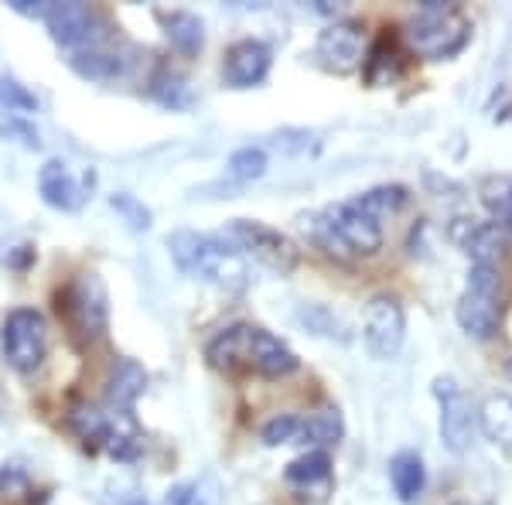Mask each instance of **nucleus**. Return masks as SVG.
Masks as SVG:
<instances>
[{"mask_svg": "<svg viewBox=\"0 0 512 505\" xmlns=\"http://www.w3.org/2000/svg\"><path fill=\"white\" fill-rule=\"evenodd\" d=\"M45 28L59 45L82 52V48H96L99 38L106 35V21L93 4H79V0H65V4L48 7Z\"/></svg>", "mask_w": 512, "mask_h": 505, "instance_id": "obj_8", "label": "nucleus"}, {"mask_svg": "<svg viewBox=\"0 0 512 505\" xmlns=\"http://www.w3.org/2000/svg\"><path fill=\"white\" fill-rule=\"evenodd\" d=\"M267 164H270V161H267V151H263V147L246 144V147H239V151L229 154L226 175L233 178L236 185H250V181L267 175Z\"/></svg>", "mask_w": 512, "mask_h": 505, "instance_id": "obj_30", "label": "nucleus"}, {"mask_svg": "<svg viewBox=\"0 0 512 505\" xmlns=\"http://www.w3.org/2000/svg\"><path fill=\"white\" fill-rule=\"evenodd\" d=\"M41 103L38 96L31 93L28 86H21L18 79L11 76H0V113H7V117H31V113H38Z\"/></svg>", "mask_w": 512, "mask_h": 505, "instance_id": "obj_31", "label": "nucleus"}, {"mask_svg": "<svg viewBox=\"0 0 512 505\" xmlns=\"http://www.w3.org/2000/svg\"><path fill=\"white\" fill-rule=\"evenodd\" d=\"M31 495V475L21 461H7L0 465V499L4 502H21Z\"/></svg>", "mask_w": 512, "mask_h": 505, "instance_id": "obj_32", "label": "nucleus"}, {"mask_svg": "<svg viewBox=\"0 0 512 505\" xmlns=\"http://www.w3.org/2000/svg\"><path fill=\"white\" fill-rule=\"evenodd\" d=\"M506 372H509V379H512V359H509V366H506Z\"/></svg>", "mask_w": 512, "mask_h": 505, "instance_id": "obj_40", "label": "nucleus"}, {"mask_svg": "<svg viewBox=\"0 0 512 505\" xmlns=\"http://www.w3.org/2000/svg\"><path fill=\"white\" fill-rule=\"evenodd\" d=\"M168 250H171V260L178 263V270H185L188 277L202 280V284H212L229 294L246 291V284H250V267H246V260L222 236L178 229V233L168 236Z\"/></svg>", "mask_w": 512, "mask_h": 505, "instance_id": "obj_1", "label": "nucleus"}, {"mask_svg": "<svg viewBox=\"0 0 512 505\" xmlns=\"http://www.w3.org/2000/svg\"><path fill=\"white\" fill-rule=\"evenodd\" d=\"M390 485H393V492L400 502H407V505L420 502L424 485H427L424 458H420L417 451H396L393 461H390Z\"/></svg>", "mask_w": 512, "mask_h": 505, "instance_id": "obj_20", "label": "nucleus"}, {"mask_svg": "<svg viewBox=\"0 0 512 505\" xmlns=\"http://www.w3.org/2000/svg\"><path fill=\"white\" fill-rule=\"evenodd\" d=\"M328 215V222L335 226V233L345 239V246L352 250V256H376L383 250V222H376L369 212H362L359 205L352 202H335L328 209H321Z\"/></svg>", "mask_w": 512, "mask_h": 505, "instance_id": "obj_13", "label": "nucleus"}, {"mask_svg": "<svg viewBox=\"0 0 512 505\" xmlns=\"http://www.w3.org/2000/svg\"><path fill=\"white\" fill-rule=\"evenodd\" d=\"M403 38L414 48L420 59L427 62H444L454 59L468 48L472 41V21L461 7L441 4V0H424L417 7V14L407 21Z\"/></svg>", "mask_w": 512, "mask_h": 505, "instance_id": "obj_2", "label": "nucleus"}, {"mask_svg": "<svg viewBox=\"0 0 512 505\" xmlns=\"http://www.w3.org/2000/svg\"><path fill=\"white\" fill-rule=\"evenodd\" d=\"M506 113H512V106H509V110H506Z\"/></svg>", "mask_w": 512, "mask_h": 505, "instance_id": "obj_41", "label": "nucleus"}, {"mask_svg": "<svg viewBox=\"0 0 512 505\" xmlns=\"http://www.w3.org/2000/svg\"><path fill=\"white\" fill-rule=\"evenodd\" d=\"M260 437L267 447L291 444L294 437H301V417H294V413H277V417H270L267 424L260 427Z\"/></svg>", "mask_w": 512, "mask_h": 505, "instance_id": "obj_34", "label": "nucleus"}, {"mask_svg": "<svg viewBox=\"0 0 512 505\" xmlns=\"http://www.w3.org/2000/svg\"><path fill=\"white\" fill-rule=\"evenodd\" d=\"M219 236L226 239V243L233 246L243 260H246V256H253L256 263H263V267L280 273V277L294 273L297 260H301V250L294 246L291 236H284L274 226H263V222H256V219L226 222V229H222Z\"/></svg>", "mask_w": 512, "mask_h": 505, "instance_id": "obj_4", "label": "nucleus"}, {"mask_svg": "<svg viewBox=\"0 0 512 505\" xmlns=\"http://www.w3.org/2000/svg\"><path fill=\"white\" fill-rule=\"evenodd\" d=\"M31 260H35V250H31V246H14V253H7V263H11V267H28Z\"/></svg>", "mask_w": 512, "mask_h": 505, "instance_id": "obj_38", "label": "nucleus"}, {"mask_svg": "<svg viewBox=\"0 0 512 505\" xmlns=\"http://www.w3.org/2000/svg\"><path fill=\"white\" fill-rule=\"evenodd\" d=\"M403 72V48L396 45V38L390 31H383L369 52L362 55V76H366L369 86H393Z\"/></svg>", "mask_w": 512, "mask_h": 505, "instance_id": "obj_18", "label": "nucleus"}, {"mask_svg": "<svg viewBox=\"0 0 512 505\" xmlns=\"http://www.w3.org/2000/svg\"><path fill=\"white\" fill-rule=\"evenodd\" d=\"M106 413H110V410L82 400V403H72V407H69V413H65V424H69V430L89 447V451H99L103 434H106Z\"/></svg>", "mask_w": 512, "mask_h": 505, "instance_id": "obj_24", "label": "nucleus"}, {"mask_svg": "<svg viewBox=\"0 0 512 505\" xmlns=\"http://www.w3.org/2000/svg\"><path fill=\"white\" fill-rule=\"evenodd\" d=\"M106 407L110 410H134V403L147 393V369L137 359L123 355L106 372Z\"/></svg>", "mask_w": 512, "mask_h": 505, "instance_id": "obj_16", "label": "nucleus"}, {"mask_svg": "<svg viewBox=\"0 0 512 505\" xmlns=\"http://www.w3.org/2000/svg\"><path fill=\"white\" fill-rule=\"evenodd\" d=\"M434 396H437V403H441V441H444V447L454 454H465L475 441L478 410L465 396V389L454 383L451 376L434 379Z\"/></svg>", "mask_w": 512, "mask_h": 505, "instance_id": "obj_9", "label": "nucleus"}, {"mask_svg": "<svg viewBox=\"0 0 512 505\" xmlns=\"http://www.w3.org/2000/svg\"><path fill=\"white\" fill-rule=\"evenodd\" d=\"M301 437L308 441L315 451H325V447H335L345 437V420L338 407H321L311 413L308 420H301Z\"/></svg>", "mask_w": 512, "mask_h": 505, "instance_id": "obj_25", "label": "nucleus"}, {"mask_svg": "<svg viewBox=\"0 0 512 505\" xmlns=\"http://www.w3.org/2000/svg\"><path fill=\"white\" fill-rule=\"evenodd\" d=\"M127 505H147V502H140V499H127Z\"/></svg>", "mask_w": 512, "mask_h": 505, "instance_id": "obj_39", "label": "nucleus"}, {"mask_svg": "<svg viewBox=\"0 0 512 505\" xmlns=\"http://www.w3.org/2000/svg\"><path fill=\"white\" fill-rule=\"evenodd\" d=\"M96 188V171L93 168H72L62 157H52V161L41 164L38 171V192L45 198V205L59 212H79L82 205L89 202Z\"/></svg>", "mask_w": 512, "mask_h": 505, "instance_id": "obj_7", "label": "nucleus"}, {"mask_svg": "<svg viewBox=\"0 0 512 505\" xmlns=\"http://www.w3.org/2000/svg\"><path fill=\"white\" fill-rule=\"evenodd\" d=\"M270 65H274L270 45L256 38H243L229 45L226 62H222V79H226L229 89H253L270 76Z\"/></svg>", "mask_w": 512, "mask_h": 505, "instance_id": "obj_15", "label": "nucleus"}, {"mask_svg": "<svg viewBox=\"0 0 512 505\" xmlns=\"http://www.w3.org/2000/svg\"><path fill=\"white\" fill-rule=\"evenodd\" d=\"M0 134H4L7 140H18V144L28 147V151H38V147H41L38 130H31L28 123L18 120V117H7L4 123H0Z\"/></svg>", "mask_w": 512, "mask_h": 505, "instance_id": "obj_35", "label": "nucleus"}, {"mask_svg": "<svg viewBox=\"0 0 512 505\" xmlns=\"http://www.w3.org/2000/svg\"><path fill=\"white\" fill-rule=\"evenodd\" d=\"M478 424H482L489 441L512 447V396L492 393L489 400L478 407Z\"/></svg>", "mask_w": 512, "mask_h": 505, "instance_id": "obj_26", "label": "nucleus"}, {"mask_svg": "<svg viewBox=\"0 0 512 505\" xmlns=\"http://www.w3.org/2000/svg\"><path fill=\"white\" fill-rule=\"evenodd\" d=\"M164 505H209L202 495V488L195 482H181L175 488H168V495H164Z\"/></svg>", "mask_w": 512, "mask_h": 505, "instance_id": "obj_36", "label": "nucleus"}, {"mask_svg": "<svg viewBox=\"0 0 512 505\" xmlns=\"http://www.w3.org/2000/svg\"><path fill=\"white\" fill-rule=\"evenodd\" d=\"M454 318L465 335L478 338H492L499 331V318H502V273L495 267H475L468 270V284L458 297V308H454Z\"/></svg>", "mask_w": 512, "mask_h": 505, "instance_id": "obj_5", "label": "nucleus"}, {"mask_svg": "<svg viewBox=\"0 0 512 505\" xmlns=\"http://www.w3.org/2000/svg\"><path fill=\"white\" fill-rule=\"evenodd\" d=\"M458 505H465V502H458Z\"/></svg>", "mask_w": 512, "mask_h": 505, "instance_id": "obj_42", "label": "nucleus"}, {"mask_svg": "<svg viewBox=\"0 0 512 505\" xmlns=\"http://www.w3.org/2000/svg\"><path fill=\"white\" fill-rule=\"evenodd\" d=\"M99 451H106L113 461H137L140 454H144V430H140L134 413L130 410L106 413V434H103Z\"/></svg>", "mask_w": 512, "mask_h": 505, "instance_id": "obj_17", "label": "nucleus"}, {"mask_svg": "<svg viewBox=\"0 0 512 505\" xmlns=\"http://www.w3.org/2000/svg\"><path fill=\"white\" fill-rule=\"evenodd\" d=\"M301 366L297 352L287 342H280L277 335H270L267 328L246 325V352H243V372H256V376L280 379L291 376Z\"/></svg>", "mask_w": 512, "mask_h": 505, "instance_id": "obj_12", "label": "nucleus"}, {"mask_svg": "<svg viewBox=\"0 0 512 505\" xmlns=\"http://www.w3.org/2000/svg\"><path fill=\"white\" fill-rule=\"evenodd\" d=\"M362 338H366V349L373 359H393L403 349V338H407L403 304L390 294L373 297L366 308V321H362Z\"/></svg>", "mask_w": 512, "mask_h": 505, "instance_id": "obj_10", "label": "nucleus"}, {"mask_svg": "<svg viewBox=\"0 0 512 505\" xmlns=\"http://www.w3.org/2000/svg\"><path fill=\"white\" fill-rule=\"evenodd\" d=\"M318 59L325 69L332 72H355L362 65V55H366V35H362V24L352 18H338L328 24L318 35L315 45Z\"/></svg>", "mask_w": 512, "mask_h": 505, "instance_id": "obj_11", "label": "nucleus"}, {"mask_svg": "<svg viewBox=\"0 0 512 505\" xmlns=\"http://www.w3.org/2000/svg\"><path fill=\"white\" fill-rule=\"evenodd\" d=\"M451 239L475 260V267H495L509 256V233L495 222L482 219H454Z\"/></svg>", "mask_w": 512, "mask_h": 505, "instance_id": "obj_14", "label": "nucleus"}, {"mask_svg": "<svg viewBox=\"0 0 512 505\" xmlns=\"http://www.w3.org/2000/svg\"><path fill=\"white\" fill-rule=\"evenodd\" d=\"M478 195H482V205L489 209L495 226L512 233V178L509 175L485 178L482 188H478Z\"/></svg>", "mask_w": 512, "mask_h": 505, "instance_id": "obj_29", "label": "nucleus"}, {"mask_svg": "<svg viewBox=\"0 0 512 505\" xmlns=\"http://www.w3.org/2000/svg\"><path fill=\"white\" fill-rule=\"evenodd\" d=\"M352 202L359 205L362 212L373 215L376 222H383L386 215H396V212L407 209V205H410V188H403V185H376V188H369V192L355 195Z\"/></svg>", "mask_w": 512, "mask_h": 505, "instance_id": "obj_27", "label": "nucleus"}, {"mask_svg": "<svg viewBox=\"0 0 512 505\" xmlns=\"http://www.w3.org/2000/svg\"><path fill=\"white\" fill-rule=\"evenodd\" d=\"M284 482L291 488L332 482V458H328V451H308V454H301V458H294L291 465L284 468Z\"/></svg>", "mask_w": 512, "mask_h": 505, "instance_id": "obj_28", "label": "nucleus"}, {"mask_svg": "<svg viewBox=\"0 0 512 505\" xmlns=\"http://www.w3.org/2000/svg\"><path fill=\"white\" fill-rule=\"evenodd\" d=\"M161 24H164V38L171 41V48H175L178 55H185V59L202 55L205 24H202L198 14H192V11H168V14H161Z\"/></svg>", "mask_w": 512, "mask_h": 505, "instance_id": "obj_19", "label": "nucleus"}, {"mask_svg": "<svg viewBox=\"0 0 512 505\" xmlns=\"http://www.w3.org/2000/svg\"><path fill=\"white\" fill-rule=\"evenodd\" d=\"M72 72L89 82H113L117 76H123V55L113 52V48H82V52L69 55Z\"/></svg>", "mask_w": 512, "mask_h": 505, "instance_id": "obj_21", "label": "nucleus"}, {"mask_svg": "<svg viewBox=\"0 0 512 505\" xmlns=\"http://www.w3.org/2000/svg\"><path fill=\"white\" fill-rule=\"evenodd\" d=\"M59 314L69 328L72 342L93 345L110 328V294L99 273H79L59 294Z\"/></svg>", "mask_w": 512, "mask_h": 505, "instance_id": "obj_3", "label": "nucleus"}, {"mask_svg": "<svg viewBox=\"0 0 512 505\" xmlns=\"http://www.w3.org/2000/svg\"><path fill=\"white\" fill-rule=\"evenodd\" d=\"M297 226H301V233L308 236L311 243H315L325 256H332V260H338V263H352L355 260L352 250L345 246V239L335 233V226L328 222L325 212H304V215H297Z\"/></svg>", "mask_w": 512, "mask_h": 505, "instance_id": "obj_23", "label": "nucleus"}, {"mask_svg": "<svg viewBox=\"0 0 512 505\" xmlns=\"http://www.w3.org/2000/svg\"><path fill=\"white\" fill-rule=\"evenodd\" d=\"M48 7H52V0H11V11L24 14V18H41V21H45Z\"/></svg>", "mask_w": 512, "mask_h": 505, "instance_id": "obj_37", "label": "nucleus"}, {"mask_svg": "<svg viewBox=\"0 0 512 505\" xmlns=\"http://www.w3.org/2000/svg\"><path fill=\"white\" fill-rule=\"evenodd\" d=\"M110 209L120 215L123 222H127L134 233H144V229H151V209H147L144 202H137L134 195H127V192H117V195H110Z\"/></svg>", "mask_w": 512, "mask_h": 505, "instance_id": "obj_33", "label": "nucleus"}, {"mask_svg": "<svg viewBox=\"0 0 512 505\" xmlns=\"http://www.w3.org/2000/svg\"><path fill=\"white\" fill-rule=\"evenodd\" d=\"M0 349L7 366L21 376H35L48 355V321L38 308H14L0 325Z\"/></svg>", "mask_w": 512, "mask_h": 505, "instance_id": "obj_6", "label": "nucleus"}, {"mask_svg": "<svg viewBox=\"0 0 512 505\" xmlns=\"http://www.w3.org/2000/svg\"><path fill=\"white\" fill-rule=\"evenodd\" d=\"M147 96L161 103L164 110H188L192 106V86L175 65H158V72L147 82Z\"/></svg>", "mask_w": 512, "mask_h": 505, "instance_id": "obj_22", "label": "nucleus"}]
</instances>
